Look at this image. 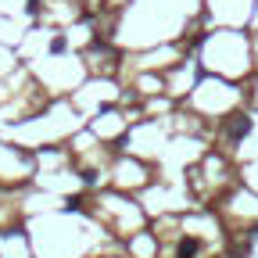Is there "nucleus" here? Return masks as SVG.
<instances>
[{"mask_svg": "<svg viewBox=\"0 0 258 258\" xmlns=\"http://www.w3.org/2000/svg\"><path fill=\"white\" fill-rule=\"evenodd\" d=\"M247 133H251V118H247V115H233L226 122V136H229V140H244Z\"/></svg>", "mask_w": 258, "mask_h": 258, "instance_id": "nucleus-1", "label": "nucleus"}, {"mask_svg": "<svg viewBox=\"0 0 258 258\" xmlns=\"http://www.w3.org/2000/svg\"><path fill=\"white\" fill-rule=\"evenodd\" d=\"M194 251H197V244H194V241H183L179 244V258H190Z\"/></svg>", "mask_w": 258, "mask_h": 258, "instance_id": "nucleus-2", "label": "nucleus"}, {"mask_svg": "<svg viewBox=\"0 0 258 258\" xmlns=\"http://www.w3.org/2000/svg\"><path fill=\"white\" fill-rule=\"evenodd\" d=\"M50 50H54V54L64 50V36H54V40H50Z\"/></svg>", "mask_w": 258, "mask_h": 258, "instance_id": "nucleus-3", "label": "nucleus"}, {"mask_svg": "<svg viewBox=\"0 0 258 258\" xmlns=\"http://www.w3.org/2000/svg\"><path fill=\"white\" fill-rule=\"evenodd\" d=\"M255 237H258V226H255Z\"/></svg>", "mask_w": 258, "mask_h": 258, "instance_id": "nucleus-4", "label": "nucleus"}]
</instances>
